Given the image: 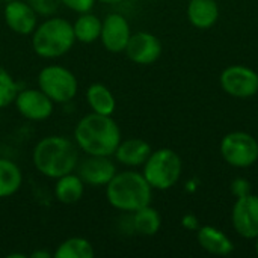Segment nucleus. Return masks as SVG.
Returning a JSON list of instances; mask_svg holds the SVG:
<instances>
[{
	"instance_id": "22",
	"label": "nucleus",
	"mask_w": 258,
	"mask_h": 258,
	"mask_svg": "<svg viewBox=\"0 0 258 258\" xmlns=\"http://www.w3.org/2000/svg\"><path fill=\"white\" fill-rule=\"evenodd\" d=\"M162 227L160 213L150 206H145L132 213V228L136 234L151 237L159 233Z\"/></svg>"
},
{
	"instance_id": "2",
	"label": "nucleus",
	"mask_w": 258,
	"mask_h": 258,
	"mask_svg": "<svg viewBox=\"0 0 258 258\" xmlns=\"http://www.w3.org/2000/svg\"><path fill=\"white\" fill-rule=\"evenodd\" d=\"M79 160L80 157L76 142L60 135H50L39 139L32 151L35 169L51 180L74 172Z\"/></svg>"
},
{
	"instance_id": "17",
	"label": "nucleus",
	"mask_w": 258,
	"mask_h": 258,
	"mask_svg": "<svg viewBox=\"0 0 258 258\" xmlns=\"http://www.w3.org/2000/svg\"><path fill=\"white\" fill-rule=\"evenodd\" d=\"M85 187H86V184L79 177V174L70 172V174H65L54 180L53 192H54V198L60 204L70 206V204L79 203L83 198Z\"/></svg>"
},
{
	"instance_id": "28",
	"label": "nucleus",
	"mask_w": 258,
	"mask_h": 258,
	"mask_svg": "<svg viewBox=\"0 0 258 258\" xmlns=\"http://www.w3.org/2000/svg\"><path fill=\"white\" fill-rule=\"evenodd\" d=\"M183 225L189 230H194V228H198V224H197V219L194 216H186L183 219Z\"/></svg>"
},
{
	"instance_id": "31",
	"label": "nucleus",
	"mask_w": 258,
	"mask_h": 258,
	"mask_svg": "<svg viewBox=\"0 0 258 258\" xmlns=\"http://www.w3.org/2000/svg\"><path fill=\"white\" fill-rule=\"evenodd\" d=\"M255 254L258 255V236L255 237Z\"/></svg>"
},
{
	"instance_id": "8",
	"label": "nucleus",
	"mask_w": 258,
	"mask_h": 258,
	"mask_svg": "<svg viewBox=\"0 0 258 258\" xmlns=\"http://www.w3.org/2000/svg\"><path fill=\"white\" fill-rule=\"evenodd\" d=\"M14 106L24 119L33 122L48 119L54 110V103L39 88L18 89Z\"/></svg>"
},
{
	"instance_id": "27",
	"label": "nucleus",
	"mask_w": 258,
	"mask_h": 258,
	"mask_svg": "<svg viewBox=\"0 0 258 258\" xmlns=\"http://www.w3.org/2000/svg\"><path fill=\"white\" fill-rule=\"evenodd\" d=\"M231 192H233V195H236L237 198L245 197V195L251 194V184H249V181L245 180V178H236V180L231 183Z\"/></svg>"
},
{
	"instance_id": "1",
	"label": "nucleus",
	"mask_w": 258,
	"mask_h": 258,
	"mask_svg": "<svg viewBox=\"0 0 258 258\" xmlns=\"http://www.w3.org/2000/svg\"><path fill=\"white\" fill-rule=\"evenodd\" d=\"M121 139V128L116 121L112 116L94 112L82 116L73 132V141L79 151L86 156L112 157Z\"/></svg>"
},
{
	"instance_id": "14",
	"label": "nucleus",
	"mask_w": 258,
	"mask_h": 258,
	"mask_svg": "<svg viewBox=\"0 0 258 258\" xmlns=\"http://www.w3.org/2000/svg\"><path fill=\"white\" fill-rule=\"evenodd\" d=\"M124 53L133 63L151 65L162 54V42L150 32H136L132 33Z\"/></svg>"
},
{
	"instance_id": "21",
	"label": "nucleus",
	"mask_w": 258,
	"mask_h": 258,
	"mask_svg": "<svg viewBox=\"0 0 258 258\" xmlns=\"http://www.w3.org/2000/svg\"><path fill=\"white\" fill-rule=\"evenodd\" d=\"M103 20L98 18L92 12L77 14V18L73 23V30L77 42L82 44H94L100 39Z\"/></svg>"
},
{
	"instance_id": "25",
	"label": "nucleus",
	"mask_w": 258,
	"mask_h": 258,
	"mask_svg": "<svg viewBox=\"0 0 258 258\" xmlns=\"http://www.w3.org/2000/svg\"><path fill=\"white\" fill-rule=\"evenodd\" d=\"M32 8L38 12L39 17H50L54 15L60 2L59 0H27Z\"/></svg>"
},
{
	"instance_id": "10",
	"label": "nucleus",
	"mask_w": 258,
	"mask_h": 258,
	"mask_svg": "<svg viewBox=\"0 0 258 258\" xmlns=\"http://www.w3.org/2000/svg\"><path fill=\"white\" fill-rule=\"evenodd\" d=\"M3 18L8 29L21 36H30L39 23L38 12L27 0L5 2Z\"/></svg>"
},
{
	"instance_id": "15",
	"label": "nucleus",
	"mask_w": 258,
	"mask_h": 258,
	"mask_svg": "<svg viewBox=\"0 0 258 258\" xmlns=\"http://www.w3.org/2000/svg\"><path fill=\"white\" fill-rule=\"evenodd\" d=\"M151 145L141 139V138H130L121 139L119 145L116 147L113 157L118 163L127 168H138L142 166L151 154Z\"/></svg>"
},
{
	"instance_id": "19",
	"label": "nucleus",
	"mask_w": 258,
	"mask_h": 258,
	"mask_svg": "<svg viewBox=\"0 0 258 258\" xmlns=\"http://www.w3.org/2000/svg\"><path fill=\"white\" fill-rule=\"evenodd\" d=\"M86 101L94 113L112 116L116 109V100L109 86L104 83H91L86 88Z\"/></svg>"
},
{
	"instance_id": "5",
	"label": "nucleus",
	"mask_w": 258,
	"mask_h": 258,
	"mask_svg": "<svg viewBox=\"0 0 258 258\" xmlns=\"http://www.w3.org/2000/svg\"><path fill=\"white\" fill-rule=\"evenodd\" d=\"M142 174L153 189L168 190L171 189L181 175V159L171 148H159L151 151L147 162L142 165Z\"/></svg>"
},
{
	"instance_id": "13",
	"label": "nucleus",
	"mask_w": 258,
	"mask_h": 258,
	"mask_svg": "<svg viewBox=\"0 0 258 258\" xmlns=\"http://www.w3.org/2000/svg\"><path fill=\"white\" fill-rule=\"evenodd\" d=\"M233 227L243 239H255L258 236V197L248 194L237 198L233 213Z\"/></svg>"
},
{
	"instance_id": "32",
	"label": "nucleus",
	"mask_w": 258,
	"mask_h": 258,
	"mask_svg": "<svg viewBox=\"0 0 258 258\" xmlns=\"http://www.w3.org/2000/svg\"><path fill=\"white\" fill-rule=\"evenodd\" d=\"M3 2H11V0H3Z\"/></svg>"
},
{
	"instance_id": "23",
	"label": "nucleus",
	"mask_w": 258,
	"mask_h": 258,
	"mask_svg": "<svg viewBox=\"0 0 258 258\" xmlns=\"http://www.w3.org/2000/svg\"><path fill=\"white\" fill-rule=\"evenodd\" d=\"M94 255V245L88 239L79 236L65 239L53 252V258H92Z\"/></svg>"
},
{
	"instance_id": "20",
	"label": "nucleus",
	"mask_w": 258,
	"mask_h": 258,
	"mask_svg": "<svg viewBox=\"0 0 258 258\" xmlns=\"http://www.w3.org/2000/svg\"><path fill=\"white\" fill-rule=\"evenodd\" d=\"M23 186V172L20 166L5 157H0V200L14 197Z\"/></svg>"
},
{
	"instance_id": "9",
	"label": "nucleus",
	"mask_w": 258,
	"mask_h": 258,
	"mask_svg": "<svg viewBox=\"0 0 258 258\" xmlns=\"http://www.w3.org/2000/svg\"><path fill=\"white\" fill-rule=\"evenodd\" d=\"M222 89L236 98H249L258 92V74L245 65H231L221 74Z\"/></svg>"
},
{
	"instance_id": "11",
	"label": "nucleus",
	"mask_w": 258,
	"mask_h": 258,
	"mask_svg": "<svg viewBox=\"0 0 258 258\" xmlns=\"http://www.w3.org/2000/svg\"><path fill=\"white\" fill-rule=\"evenodd\" d=\"M76 169L83 183L91 187H106L118 172L115 162L109 156H86L79 160Z\"/></svg>"
},
{
	"instance_id": "30",
	"label": "nucleus",
	"mask_w": 258,
	"mask_h": 258,
	"mask_svg": "<svg viewBox=\"0 0 258 258\" xmlns=\"http://www.w3.org/2000/svg\"><path fill=\"white\" fill-rule=\"evenodd\" d=\"M98 3H103V5H119V3H122L124 0H97Z\"/></svg>"
},
{
	"instance_id": "26",
	"label": "nucleus",
	"mask_w": 258,
	"mask_h": 258,
	"mask_svg": "<svg viewBox=\"0 0 258 258\" xmlns=\"http://www.w3.org/2000/svg\"><path fill=\"white\" fill-rule=\"evenodd\" d=\"M62 6H65L67 9L76 12V14H85V12H91L97 3V0H59Z\"/></svg>"
},
{
	"instance_id": "29",
	"label": "nucleus",
	"mask_w": 258,
	"mask_h": 258,
	"mask_svg": "<svg viewBox=\"0 0 258 258\" xmlns=\"http://www.w3.org/2000/svg\"><path fill=\"white\" fill-rule=\"evenodd\" d=\"M30 258H50L53 257V254H50L48 251H35V252H32Z\"/></svg>"
},
{
	"instance_id": "6",
	"label": "nucleus",
	"mask_w": 258,
	"mask_h": 258,
	"mask_svg": "<svg viewBox=\"0 0 258 258\" xmlns=\"http://www.w3.org/2000/svg\"><path fill=\"white\" fill-rule=\"evenodd\" d=\"M38 88L54 103L67 104L73 101L79 92V80L76 74L59 63L45 65L36 77Z\"/></svg>"
},
{
	"instance_id": "24",
	"label": "nucleus",
	"mask_w": 258,
	"mask_h": 258,
	"mask_svg": "<svg viewBox=\"0 0 258 258\" xmlns=\"http://www.w3.org/2000/svg\"><path fill=\"white\" fill-rule=\"evenodd\" d=\"M18 89L20 88L12 74L0 65V110L14 104Z\"/></svg>"
},
{
	"instance_id": "18",
	"label": "nucleus",
	"mask_w": 258,
	"mask_h": 258,
	"mask_svg": "<svg viewBox=\"0 0 258 258\" xmlns=\"http://www.w3.org/2000/svg\"><path fill=\"white\" fill-rule=\"evenodd\" d=\"M187 18L198 29H210L219 18L216 0H190L187 5Z\"/></svg>"
},
{
	"instance_id": "3",
	"label": "nucleus",
	"mask_w": 258,
	"mask_h": 258,
	"mask_svg": "<svg viewBox=\"0 0 258 258\" xmlns=\"http://www.w3.org/2000/svg\"><path fill=\"white\" fill-rule=\"evenodd\" d=\"M153 198V187L145 180L142 172L122 171L106 186V200L110 207L122 213L132 215L133 212L150 206Z\"/></svg>"
},
{
	"instance_id": "16",
	"label": "nucleus",
	"mask_w": 258,
	"mask_h": 258,
	"mask_svg": "<svg viewBox=\"0 0 258 258\" xmlns=\"http://www.w3.org/2000/svg\"><path fill=\"white\" fill-rule=\"evenodd\" d=\"M197 239H198L200 246L204 251H207L209 254H213V255L225 257V255H230L234 251V245L230 240V237L225 233H222L221 230H218L215 227H210V225L201 227L198 230Z\"/></svg>"
},
{
	"instance_id": "12",
	"label": "nucleus",
	"mask_w": 258,
	"mask_h": 258,
	"mask_svg": "<svg viewBox=\"0 0 258 258\" xmlns=\"http://www.w3.org/2000/svg\"><path fill=\"white\" fill-rule=\"evenodd\" d=\"M132 36L130 23L118 12L107 14L101 23L100 42L109 53H122Z\"/></svg>"
},
{
	"instance_id": "7",
	"label": "nucleus",
	"mask_w": 258,
	"mask_h": 258,
	"mask_svg": "<svg viewBox=\"0 0 258 258\" xmlns=\"http://www.w3.org/2000/svg\"><path fill=\"white\" fill-rule=\"evenodd\" d=\"M221 154L234 168H249L258 160L257 139L245 132L228 133L221 142Z\"/></svg>"
},
{
	"instance_id": "4",
	"label": "nucleus",
	"mask_w": 258,
	"mask_h": 258,
	"mask_svg": "<svg viewBox=\"0 0 258 258\" xmlns=\"http://www.w3.org/2000/svg\"><path fill=\"white\" fill-rule=\"evenodd\" d=\"M76 42L73 23L56 15H50L38 23L30 35V44L36 56L48 60L65 56L71 51Z\"/></svg>"
}]
</instances>
